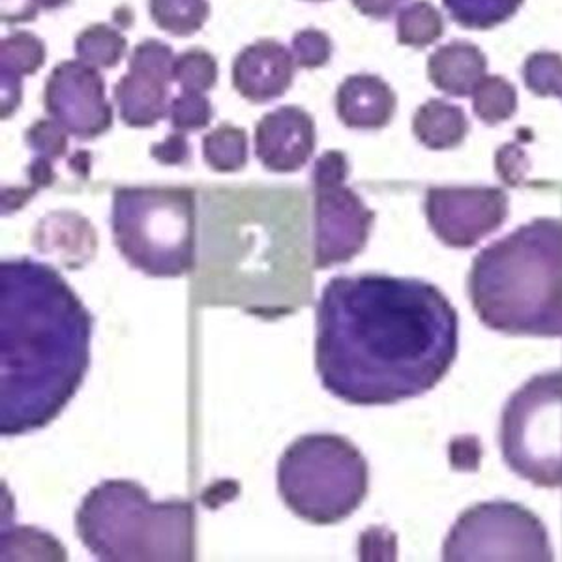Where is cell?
<instances>
[{
    "label": "cell",
    "mask_w": 562,
    "mask_h": 562,
    "mask_svg": "<svg viewBox=\"0 0 562 562\" xmlns=\"http://www.w3.org/2000/svg\"><path fill=\"white\" fill-rule=\"evenodd\" d=\"M458 314L426 281L336 276L317 304L315 370L341 402L375 407L420 396L458 357Z\"/></svg>",
    "instance_id": "1"
},
{
    "label": "cell",
    "mask_w": 562,
    "mask_h": 562,
    "mask_svg": "<svg viewBox=\"0 0 562 562\" xmlns=\"http://www.w3.org/2000/svg\"><path fill=\"white\" fill-rule=\"evenodd\" d=\"M94 319L57 270L0 262V435L55 420L83 384Z\"/></svg>",
    "instance_id": "2"
},
{
    "label": "cell",
    "mask_w": 562,
    "mask_h": 562,
    "mask_svg": "<svg viewBox=\"0 0 562 562\" xmlns=\"http://www.w3.org/2000/svg\"><path fill=\"white\" fill-rule=\"evenodd\" d=\"M469 294L493 330L562 336V222L540 217L482 249Z\"/></svg>",
    "instance_id": "3"
},
{
    "label": "cell",
    "mask_w": 562,
    "mask_h": 562,
    "mask_svg": "<svg viewBox=\"0 0 562 562\" xmlns=\"http://www.w3.org/2000/svg\"><path fill=\"white\" fill-rule=\"evenodd\" d=\"M77 537L105 562H186L195 559V512L190 501L153 503L134 480H105L85 495Z\"/></svg>",
    "instance_id": "4"
},
{
    "label": "cell",
    "mask_w": 562,
    "mask_h": 562,
    "mask_svg": "<svg viewBox=\"0 0 562 562\" xmlns=\"http://www.w3.org/2000/svg\"><path fill=\"white\" fill-rule=\"evenodd\" d=\"M111 229L124 261L143 274L180 278L198 267V206L192 188H116Z\"/></svg>",
    "instance_id": "5"
},
{
    "label": "cell",
    "mask_w": 562,
    "mask_h": 562,
    "mask_svg": "<svg viewBox=\"0 0 562 562\" xmlns=\"http://www.w3.org/2000/svg\"><path fill=\"white\" fill-rule=\"evenodd\" d=\"M370 469L362 452L341 435H302L278 463V492L307 524L336 525L362 505Z\"/></svg>",
    "instance_id": "6"
},
{
    "label": "cell",
    "mask_w": 562,
    "mask_h": 562,
    "mask_svg": "<svg viewBox=\"0 0 562 562\" xmlns=\"http://www.w3.org/2000/svg\"><path fill=\"white\" fill-rule=\"evenodd\" d=\"M501 448L514 473L562 487V371L530 379L506 403Z\"/></svg>",
    "instance_id": "7"
},
{
    "label": "cell",
    "mask_w": 562,
    "mask_h": 562,
    "mask_svg": "<svg viewBox=\"0 0 562 562\" xmlns=\"http://www.w3.org/2000/svg\"><path fill=\"white\" fill-rule=\"evenodd\" d=\"M445 561H551L542 521L524 506L493 501L467 510L448 535Z\"/></svg>",
    "instance_id": "8"
},
{
    "label": "cell",
    "mask_w": 562,
    "mask_h": 562,
    "mask_svg": "<svg viewBox=\"0 0 562 562\" xmlns=\"http://www.w3.org/2000/svg\"><path fill=\"white\" fill-rule=\"evenodd\" d=\"M429 227L452 248H471L508 216V198L493 186H447L426 193Z\"/></svg>",
    "instance_id": "9"
},
{
    "label": "cell",
    "mask_w": 562,
    "mask_h": 562,
    "mask_svg": "<svg viewBox=\"0 0 562 562\" xmlns=\"http://www.w3.org/2000/svg\"><path fill=\"white\" fill-rule=\"evenodd\" d=\"M45 111L77 139H97L113 126V108L105 98L100 71L83 60H65L47 77Z\"/></svg>",
    "instance_id": "10"
},
{
    "label": "cell",
    "mask_w": 562,
    "mask_h": 562,
    "mask_svg": "<svg viewBox=\"0 0 562 562\" xmlns=\"http://www.w3.org/2000/svg\"><path fill=\"white\" fill-rule=\"evenodd\" d=\"M314 192V267L330 269L366 248L375 212L346 184Z\"/></svg>",
    "instance_id": "11"
},
{
    "label": "cell",
    "mask_w": 562,
    "mask_h": 562,
    "mask_svg": "<svg viewBox=\"0 0 562 562\" xmlns=\"http://www.w3.org/2000/svg\"><path fill=\"white\" fill-rule=\"evenodd\" d=\"M315 122L296 105L274 109L256 126V154L272 173H296L314 156Z\"/></svg>",
    "instance_id": "12"
},
{
    "label": "cell",
    "mask_w": 562,
    "mask_h": 562,
    "mask_svg": "<svg viewBox=\"0 0 562 562\" xmlns=\"http://www.w3.org/2000/svg\"><path fill=\"white\" fill-rule=\"evenodd\" d=\"M293 53L276 40H259L244 47L233 63V87L251 103L283 97L294 79Z\"/></svg>",
    "instance_id": "13"
},
{
    "label": "cell",
    "mask_w": 562,
    "mask_h": 562,
    "mask_svg": "<svg viewBox=\"0 0 562 562\" xmlns=\"http://www.w3.org/2000/svg\"><path fill=\"white\" fill-rule=\"evenodd\" d=\"M33 246L42 256L55 257L65 269L81 270L98 251V235L79 212L55 211L40 220Z\"/></svg>",
    "instance_id": "14"
},
{
    "label": "cell",
    "mask_w": 562,
    "mask_h": 562,
    "mask_svg": "<svg viewBox=\"0 0 562 562\" xmlns=\"http://www.w3.org/2000/svg\"><path fill=\"white\" fill-rule=\"evenodd\" d=\"M396 105L394 90L371 74L347 77L336 92V113L347 128H384L396 113Z\"/></svg>",
    "instance_id": "15"
},
{
    "label": "cell",
    "mask_w": 562,
    "mask_h": 562,
    "mask_svg": "<svg viewBox=\"0 0 562 562\" xmlns=\"http://www.w3.org/2000/svg\"><path fill=\"white\" fill-rule=\"evenodd\" d=\"M171 79L150 71L128 68L115 85V102L121 119L130 128H153L169 113L167 94Z\"/></svg>",
    "instance_id": "16"
},
{
    "label": "cell",
    "mask_w": 562,
    "mask_h": 562,
    "mask_svg": "<svg viewBox=\"0 0 562 562\" xmlns=\"http://www.w3.org/2000/svg\"><path fill=\"white\" fill-rule=\"evenodd\" d=\"M486 71V55L465 40L437 47L428 60L429 81L448 97H471Z\"/></svg>",
    "instance_id": "17"
},
{
    "label": "cell",
    "mask_w": 562,
    "mask_h": 562,
    "mask_svg": "<svg viewBox=\"0 0 562 562\" xmlns=\"http://www.w3.org/2000/svg\"><path fill=\"white\" fill-rule=\"evenodd\" d=\"M413 132L424 147L448 150L458 147L469 134V121L463 109L439 98L428 100L416 109Z\"/></svg>",
    "instance_id": "18"
},
{
    "label": "cell",
    "mask_w": 562,
    "mask_h": 562,
    "mask_svg": "<svg viewBox=\"0 0 562 562\" xmlns=\"http://www.w3.org/2000/svg\"><path fill=\"white\" fill-rule=\"evenodd\" d=\"M203 158L217 173H237L248 164V134L233 124H220L203 137Z\"/></svg>",
    "instance_id": "19"
},
{
    "label": "cell",
    "mask_w": 562,
    "mask_h": 562,
    "mask_svg": "<svg viewBox=\"0 0 562 562\" xmlns=\"http://www.w3.org/2000/svg\"><path fill=\"white\" fill-rule=\"evenodd\" d=\"M445 20L441 12L426 0H416L403 7L396 18L397 42L422 49L441 38Z\"/></svg>",
    "instance_id": "20"
},
{
    "label": "cell",
    "mask_w": 562,
    "mask_h": 562,
    "mask_svg": "<svg viewBox=\"0 0 562 562\" xmlns=\"http://www.w3.org/2000/svg\"><path fill=\"white\" fill-rule=\"evenodd\" d=\"M148 12L161 31L192 36L205 25L211 7L206 0H148Z\"/></svg>",
    "instance_id": "21"
},
{
    "label": "cell",
    "mask_w": 562,
    "mask_h": 562,
    "mask_svg": "<svg viewBox=\"0 0 562 562\" xmlns=\"http://www.w3.org/2000/svg\"><path fill=\"white\" fill-rule=\"evenodd\" d=\"M57 538L34 527H13L2 535V561H66Z\"/></svg>",
    "instance_id": "22"
},
{
    "label": "cell",
    "mask_w": 562,
    "mask_h": 562,
    "mask_svg": "<svg viewBox=\"0 0 562 562\" xmlns=\"http://www.w3.org/2000/svg\"><path fill=\"white\" fill-rule=\"evenodd\" d=\"M128 42L113 26L97 23L85 29L76 38V55L79 60L94 68H115L126 55Z\"/></svg>",
    "instance_id": "23"
},
{
    "label": "cell",
    "mask_w": 562,
    "mask_h": 562,
    "mask_svg": "<svg viewBox=\"0 0 562 562\" xmlns=\"http://www.w3.org/2000/svg\"><path fill=\"white\" fill-rule=\"evenodd\" d=\"M45 45L33 33L18 31L0 42V76H33L44 66Z\"/></svg>",
    "instance_id": "24"
},
{
    "label": "cell",
    "mask_w": 562,
    "mask_h": 562,
    "mask_svg": "<svg viewBox=\"0 0 562 562\" xmlns=\"http://www.w3.org/2000/svg\"><path fill=\"white\" fill-rule=\"evenodd\" d=\"M458 25L487 31L510 20L524 0H442Z\"/></svg>",
    "instance_id": "25"
},
{
    "label": "cell",
    "mask_w": 562,
    "mask_h": 562,
    "mask_svg": "<svg viewBox=\"0 0 562 562\" xmlns=\"http://www.w3.org/2000/svg\"><path fill=\"white\" fill-rule=\"evenodd\" d=\"M474 115L490 126L508 121L518 109V92L501 76H486L473 92Z\"/></svg>",
    "instance_id": "26"
},
{
    "label": "cell",
    "mask_w": 562,
    "mask_h": 562,
    "mask_svg": "<svg viewBox=\"0 0 562 562\" xmlns=\"http://www.w3.org/2000/svg\"><path fill=\"white\" fill-rule=\"evenodd\" d=\"M524 81L537 97H557L562 100V57L559 53L537 52L527 57Z\"/></svg>",
    "instance_id": "27"
},
{
    "label": "cell",
    "mask_w": 562,
    "mask_h": 562,
    "mask_svg": "<svg viewBox=\"0 0 562 562\" xmlns=\"http://www.w3.org/2000/svg\"><path fill=\"white\" fill-rule=\"evenodd\" d=\"M173 81H177L182 90H211L217 81L216 58L205 49H188L175 58Z\"/></svg>",
    "instance_id": "28"
},
{
    "label": "cell",
    "mask_w": 562,
    "mask_h": 562,
    "mask_svg": "<svg viewBox=\"0 0 562 562\" xmlns=\"http://www.w3.org/2000/svg\"><path fill=\"white\" fill-rule=\"evenodd\" d=\"M214 109L203 92L182 90L169 105V121L179 132H199L211 124Z\"/></svg>",
    "instance_id": "29"
},
{
    "label": "cell",
    "mask_w": 562,
    "mask_h": 562,
    "mask_svg": "<svg viewBox=\"0 0 562 562\" xmlns=\"http://www.w3.org/2000/svg\"><path fill=\"white\" fill-rule=\"evenodd\" d=\"M26 147L49 160H58L68 153V132L58 122L40 119L25 134Z\"/></svg>",
    "instance_id": "30"
},
{
    "label": "cell",
    "mask_w": 562,
    "mask_h": 562,
    "mask_svg": "<svg viewBox=\"0 0 562 562\" xmlns=\"http://www.w3.org/2000/svg\"><path fill=\"white\" fill-rule=\"evenodd\" d=\"M293 53L296 65L315 70L333 57V40L317 29H304L293 36Z\"/></svg>",
    "instance_id": "31"
},
{
    "label": "cell",
    "mask_w": 562,
    "mask_h": 562,
    "mask_svg": "<svg viewBox=\"0 0 562 562\" xmlns=\"http://www.w3.org/2000/svg\"><path fill=\"white\" fill-rule=\"evenodd\" d=\"M173 66L175 53L169 45L160 40H145L139 45H135L128 68L150 71L173 81Z\"/></svg>",
    "instance_id": "32"
},
{
    "label": "cell",
    "mask_w": 562,
    "mask_h": 562,
    "mask_svg": "<svg viewBox=\"0 0 562 562\" xmlns=\"http://www.w3.org/2000/svg\"><path fill=\"white\" fill-rule=\"evenodd\" d=\"M347 177H349V161L346 154L328 150L315 161L312 182H314V190H319V188L346 184Z\"/></svg>",
    "instance_id": "33"
},
{
    "label": "cell",
    "mask_w": 562,
    "mask_h": 562,
    "mask_svg": "<svg viewBox=\"0 0 562 562\" xmlns=\"http://www.w3.org/2000/svg\"><path fill=\"white\" fill-rule=\"evenodd\" d=\"M360 561H394L396 559V537L390 530L373 527L360 535L358 542Z\"/></svg>",
    "instance_id": "34"
},
{
    "label": "cell",
    "mask_w": 562,
    "mask_h": 562,
    "mask_svg": "<svg viewBox=\"0 0 562 562\" xmlns=\"http://www.w3.org/2000/svg\"><path fill=\"white\" fill-rule=\"evenodd\" d=\"M70 0H0V20L8 25H18L36 20L40 10H57Z\"/></svg>",
    "instance_id": "35"
},
{
    "label": "cell",
    "mask_w": 562,
    "mask_h": 562,
    "mask_svg": "<svg viewBox=\"0 0 562 562\" xmlns=\"http://www.w3.org/2000/svg\"><path fill=\"white\" fill-rule=\"evenodd\" d=\"M150 156L164 166H182L192 158V147L182 132L167 135L161 143H154Z\"/></svg>",
    "instance_id": "36"
},
{
    "label": "cell",
    "mask_w": 562,
    "mask_h": 562,
    "mask_svg": "<svg viewBox=\"0 0 562 562\" xmlns=\"http://www.w3.org/2000/svg\"><path fill=\"white\" fill-rule=\"evenodd\" d=\"M529 169V161L518 145H506L497 153V173L508 186H518Z\"/></svg>",
    "instance_id": "37"
},
{
    "label": "cell",
    "mask_w": 562,
    "mask_h": 562,
    "mask_svg": "<svg viewBox=\"0 0 562 562\" xmlns=\"http://www.w3.org/2000/svg\"><path fill=\"white\" fill-rule=\"evenodd\" d=\"M238 495H240V484L237 480H216V482H212L211 486L206 487L205 492L201 493V503L209 510H217L225 503L235 501Z\"/></svg>",
    "instance_id": "38"
},
{
    "label": "cell",
    "mask_w": 562,
    "mask_h": 562,
    "mask_svg": "<svg viewBox=\"0 0 562 562\" xmlns=\"http://www.w3.org/2000/svg\"><path fill=\"white\" fill-rule=\"evenodd\" d=\"M38 192V188H34L33 184L4 188L2 190V198H0V201H2V214L7 216V214L20 211Z\"/></svg>",
    "instance_id": "39"
},
{
    "label": "cell",
    "mask_w": 562,
    "mask_h": 562,
    "mask_svg": "<svg viewBox=\"0 0 562 562\" xmlns=\"http://www.w3.org/2000/svg\"><path fill=\"white\" fill-rule=\"evenodd\" d=\"M52 161L49 158H44V156H36L26 167V177L31 180L29 184H33L38 190H44V188L55 184L57 175H55Z\"/></svg>",
    "instance_id": "40"
},
{
    "label": "cell",
    "mask_w": 562,
    "mask_h": 562,
    "mask_svg": "<svg viewBox=\"0 0 562 562\" xmlns=\"http://www.w3.org/2000/svg\"><path fill=\"white\" fill-rule=\"evenodd\" d=\"M358 12L373 20H386L396 12L403 0H351Z\"/></svg>",
    "instance_id": "41"
},
{
    "label": "cell",
    "mask_w": 562,
    "mask_h": 562,
    "mask_svg": "<svg viewBox=\"0 0 562 562\" xmlns=\"http://www.w3.org/2000/svg\"><path fill=\"white\" fill-rule=\"evenodd\" d=\"M312 2H321V0H312Z\"/></svg>",
    "instance_id": "42"
}]
</instances>
